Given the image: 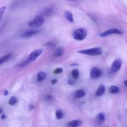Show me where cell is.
Segmentation results:
<instances>
[{
	"mask_svg": "<svg viewBox=\"0 0 127 127\" xmlns=\"http://www.w3.org/2000/svg\"><path fill=\"white\" fill-rule=\"evenodd\" d=\"M42 52H43V50L42 49H37L33 51V52H32L29 55L28 57H26L24 60H22L19 63L18 66L20 67V68H22V67H24L26 66H27L29 63H32L34 61H35L42 54Z\"/></svg>",
	"mask_w": 127,
	"mask_h": 127,
	"instance_id": "1",
	"label": "cell"
},
{
	"mask_svg": "<svg viewBox=\"0 0 127 127\" xmlns=\"http://www.w3.org/2000/svg\"><path fill=\"white\" fill-rule=\"evenodd\" d=\"M78 53L89 56H99L102 53V49L100 47H94L89 49H83L78 51Z\"/></svg>",
	"mask_w": 127,
	"mask_h": 127,
	"instance_id": "2",
	"label": "cell"
},
{
	"mask_svg": "<svg viewBox=\"0 0 127 127\" xmlns=\"http://www.w3.org/2000/svg\"><path fill=\"white\" fill-rule=\"evenodd\" d=\"M88 32L86 29L79 28L76 29L73 33V37L76 40H83L86 37Z\"/></svg>",
	"mask_w": 127,
	"mask_h": 127,
	"instance_id": "3",
	"label": "cell"
},
{
	"mask_svg": "<svg viewBox=\"0 0 127 127\" xmlns=\"http://www.w3.org/2000/svg\"><path fill=\"white\" fill-rule=\"evenodd\" d=\"M44 23V19L40 16H37L35 17L31 21H30L28 24V26L31 27H40Z\"/></svg>",
	"mask_w": 127,
	"mask_h": 127,
	"instance_id": "4",
	"label": "cell"
},
{
	"mask_svg": "<svg viewBox=\"0 0 127 127\" xmlns=\"http://www.w3.org/2000/svg\"><path fill=\"white\" fill-rule=\"evenodd\" d=\"M123 33H124L123 32H122L120 30L117 29H111L107 30V31L100 33V37H105L108 35H122Z\"/></svg>",
	"mask_w": 127,
	"mask_h": 127,
	"instance_id": "5",
	"label": "cell"
},
{
	"mask_svg": "<svg viewBox=\"0 0 127 127\" xmlns=\"http://www.w3.org/2000/svg\"><path fill=\"white\" fill-rule=\"evenodd\" d=\"M102 73V72L100 68H98V67H93L91 69L90 76L94 79H97L101 76Z\"/></svg>",
	"mask_w": 127,
	"mask_h": 127,
	"instance_id": "6",
	"label": "cell"
},
{
	"mask_svg": "<svg viewBox=\"0 0 127 127\" xmlns=\"http://www.w3.org/2000/svg\"><path fill=\"white\" fill-rule=\"evenodd\" d=\"M122 65V61L120 59H117L113 62L111 66V71L112 73H116L120 70Z\"/></svg>",
	"mask_w": 127,
	"mask_h": 127,
	"instance_id": "7",
	"label": "cell"
},
{
	"mask_svg": "<svg viewBox=\"0 0 127 127\" xmlns=\"http://www.w3.org/2000/svg\"><path fill=\"white\" fill-rule=\"evenodd\" d=\"M40 32L39 31L37 30H32V31H28L27 32H25L22 33V34L20 35V37L21 38H28V37H31L32 36L34 35L37 34Z\"/></svg>",
	"mask_w": 127,
	"mask_h": 127,
	"instance_id": "8",
	"label": "cell"
},
{
	"mask_svg": "<svg viewBox=\"0 0 127 127\" xmlns=\"http://www.w3.org/2000/svg\"><path fill=\"white\" fill-rule=\"evenodd\" d=\"M64 53V50L63 47H59L55 50V52H53V56L55 57H60L63 56Z\"/></svg>",
	"mask_w": 127,
	"mask_h": 127,
	"instance_id": "9",
	"label": "cell"
},
{
	"mask_svg": "<svg viewBox=\"0 0 127 127\" xmlns=\"http://www.w3.org/2000/svg\"><path fill=\"white\" fill-rule=\"evenodd\" d=\"M105 86L103 85V84H100L99 86V88H97V90L96 93H95V95L96 96H101L103 94L105 93Z\"/></svg>",
	"mask_w": 127,
	"mask_h": 127,
	"instance_id": "10",
	"label": "cell"
},
{
	"mask_svg": "<svg viewBox=\"0 0 127 127\" xmlns=\"http://www.w3.org/2000/svg\"><path fill=\"white\" fill-rule=\"evenodd\" d=\"M47 74H46L45 72L44 71H39L37 74V81L38 82H41L44 81L45 79L47 78Z\"/></svg>",
	"mask_w": 127,
	"mask_h": 127,
	"instance_id": "11",
	"label": "cell"
},
{
	"mask_svg": "<svg viewBox=\"0 0 127 127\" xmlns=\"http://www.w3.org/2000/svg\"><path fill=\"white\" fill-rule=\"evenodd\" d=\"M105 120V117L103 113H99L96 117V119H95V121L97 124H101L102 123H104Z\"/></svg>",
	"mask_w": 127,
	"mask_h": 127,
	"instance_id": "12",
	"label": "cell"
},
{
	"mask_svg": "<svg viewBox=\"0 0 127 127\" xmlns=\"http://www.w3.org/2000/svg\"><path fill=\"white\" fill-rule=\"evenodd\" d=\"M81 124H82L81 120H72V121L69 122L68 124V126L75 127L79 126V125H81Z\"/></svg>",
	"mask_w": 127,
	"mask_h": 127,
	"instance_id": "13",
	"label": "cell"
},
{
	"mask_svg": "<svg viewBox=\"0 0 127 127\" xmlns=\"http://www.w3.org/2000/svg\"><path fill=\"white\" fill-rule=\"evenodd\" d=\"M85 95V91L83 89H78L74 93V96L76 98H81Z\"/></svg>",
	"mask_w": 127,
	"mask_h": 127,
	"instance_id": "14",
	"label": "cell"
},
{
	"mask_svg": "<svg viewBox=\"0 0 127 127\" xmlns=\"http://www.w3.org/2000/svg\"><path fill=\"white\" fill-rule=\"evenodd\" d=\"M64 14H65L67 20H68L69 22H73V14L69 11H66L64 12Z\"/></svg>",
	"mask_w": 127,
	"mask_h": 127,
	"instance_id": "15",
	"label": "cell"
},
{
	"mask_svg": "<svg viewBox=\"0 0 127 127\" xmlns=\"http://www.w3.org/2000/svg\"><path fill=\"white\" fill-rule=\"evenodd\" d=\"M109 92L111 94H117L119 92V87L117 86H112L109 89Z\"/></svg>",
	"mask_w": 127,
	"mask_h": 127,
	"instance_id": "16",
	"label": "cell"
},
{
	"mask_svg": "<svg viewBox=\"0 0 127 127\" xmlns=\"http://www.w3.org/2000/svg\"><path fill=\"white\" fill-rule=\"evenodd\" d=\"M56 117L58 120H61L64 117V114H63V111L61 110H57L56 111Z\"/></svg>",
	"mask_w": 127,
	"mask_h": 127,
	"instance_id": "17",
	"label": "cell"
},
{
	"mask_svg": "<svg viewBox=\"0 0 127 127\" xmlns=\"http://www.w3.org/2000/svg\"><path fill=\"white\" fill-rule=\"evenodd\" d=\"M18 100L15 96H12L8 100V104L11 105H14L17 102Z\"/></svg>",
	"mask_w": 127,
	"mask_h": 127,
	"instance_id": "18",
	"label": "cell"
},
{
	"mask_svg": "<svg viewBox=\"0 0 127 127\" xmlns=\"http://www.w3.org/2000/svg\"><path fill=\"white\" fill-rule=\"evenodd\" d=\"M71 74H72V77H73L74 79H78V77H79V71H78V69H74L73 71H72Z\"/></svg>",
	"mask_w": 127,
	"mask_h": 127,
	"instance_id": "19",
	"label": "cell"
},
{
	"mask_svg": "<svg viewBox=\"0 0 127 127\" xmlns=\"http://www.w3.org/2000/svg\"><path fill=\"white\" fill-rule=\"evenodd\" d=\"M11 57V54H7L6 55H4L3 57H2L1 58V61H0V64H2L4 62H6L7 60H9L10 58V57Z\"/></svg>",
	"mask_w": 127,
	"mask_h": 127,
	"instance_id": "20",
	"label": "cell"
},
{
	"mask_svg": "<svg viewBox=\"0 0 127 127\" xmlns=\"http://www.w3.org/2000/svg\"><path fill=\"white\" fill-rule=\"evenodd\" d=\"M63 68H57L56 69H55L54 71H53V73H54V74H60V73H62V72H63Z\"/></svg>",
	"mask_w": 127,
	"mask_h": 127,
	"instance_id": "21",
	"label": "cell"
},
{
	"mask_svg": "<svg viewBox=\"0 0 127 127\" xmlns=\"http://www.w3.org/2000/svg\"><path fill=\"white\" fill-rule=\"evenodd\" d=\"M6 9V6H3V7H2L1 8V17H2V15H3Z\"/></svg>",
	"mask_w": 127,
	"mask_h": 127,
	"instance_id": "22",
	"label": "cell"
},
{
	"mask_svg": "<svg viewBox=\"0 0 127 127\" xmlns=\"http://www.w3.org/2000/svg\"><path fill=\"white\" fill-rule=\"evenodd\" d=\"M68 84H70V85H74V84H75L74 81L72 79H68Z\"/></svg>",
	"mask_w": 127,
	"mask_h": 127,
	"instance_id": "23",
	"label": "cell"
},
{
	"mask_svg": "<svg viewBox=\"0 0 127 127\" xmlns=\"http://www.w3.org/2000/svg\"><path fill=\"white\" fill-rule=\"evenodd\" d=\"M51 83H52V85H54V84H55L56 83H57V79H52V80L51 81Z\"/></svg>",
	"mask_w": 127,
	"mask_h": 127,
	"instance_id": "24",
	"label": "cell"
},
{
	"mask_svg": "<svg viewBox=\"0 0 127 127\" xmlns=\"http://www.w3.org/2000/svg\"><path fill=\"white\" fill-rule=\"evenodd\" d=\"M6 118V115H4V114H2L1 116V119H2V120H4Z\"/></svg>",
	"mask_w": 127,
	"mask_h": 127,
	"instance_id": "25",
	"label": "cell"
},
{
	"mask_svg": "<svg viewBox=\"0 0 127 127\" xmlns=\"http://www.w3.org/2000/svg\"><path fill=\"white\" fill-rule=\"evenodd\" d=\"M8 94H9V93H8V91L7 90H6L4 92V95H6H6H8Z\"/></svg>",
	"mask_w": 127,
	"mask_h": 127,
	"instance_id": "26",
	"label": "cell"
},
{
	"mask_svg": "<svg viewBox=\"0 0 127 127\" xmlns=\"http://www.w3.org/2000/svg\"><path fill=\"white\" fill-rule=\"evenodd\" d=\"M34 108V106L32 105H29V109H33Z\"/></svg>",
	"mask_w": 127,
	"mask_h": 127,
	"instance_id": "27",
	"label": "cell"
},
{
	"mask_svg": "<svg viewBox=\"0 0 127 127\" xmlns=\"http://www.w3.org/2000/svg\"><path fill=\"white\" fill-rule=\"evenodd\" d=\"M71 66H78V64H76V63H73V64H71Z\"/></svg>",
	"mask_w": 127,
	"mask_h": 127,
	"instance_id": "28",
	"label": "cell"
},
{
	"mask_svg": "<svg viewBox=\"0 0 127 127\" xmlns=\"http://www.w3.org/2000/svg\"><path fill=\"white\" fill-rule=\"evenodd\" d=\"M124 84H125V85L127 87V80L125 81L124 82Z\"/></svg>",
	"mask_w": 127,
	"mask_h": 127,
	"instance_id": "29",
	"label": "cell"
},
{
	"mask_svg": "<svg viewBox=\"0 0 127 127\" xmlns=\"http://www.w3.org/2000/svg\"><path fill=\"white\" fill-rule=\"evenodd\" d=\"M2 111H3V110H2V108H1V111H0V113H1V114H2Z\"/></svg>",
	"mask_w": 127,
	"mask_h": 127,
	"instance_id": "30",
	"label": "cell"
}]
</instances>
